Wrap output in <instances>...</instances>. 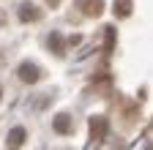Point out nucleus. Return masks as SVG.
Returning <instances> with one entry per match:
<instances>
[{
	"mask_svg": "<svg viewBox=\"0 0 153 150\" xmlns=\"http://www.w3.org/2000/svg\"><path fill=\"white\" fill-rule=\"evenodd\" d=\"M88 126H90V145H101L104 137H107V117L93 115V117L88 120Z\"/></svg>",
	"mask_w": 153,
	"mask_h": 150,
	"instance_id": "1",
	"label": "nucleus"
},
{
	"mask_svg": "<svg viewBox=\"0 0 153 150\" xmlns=\"http://www.w3.org/2000/svg\"><path fill=\"white\" fill-rule=\"evenodd\" d=\"M16 77L22 79V82H27V85H33V82L41 79V66H36V63L27 60V63H22V66L16 68Z\"/></svg>",
	"mask_w": 153,
	"mask_h": 150,
	"instance_id": "2",
	"label": "nucleus"
},
{
	"mask_svg": "<svg viewBox=\"0 0 153 150\" xmlns=\"http://www.w3.org/2000/svg\"><path fill=\"white\" fill-rule=\"evenodd\" d=\"M76 6H79V11L85 16H101L104 8H107L104 0H76Z\"/></svg>",
	"mask_w": 153,
	"mask_h": 150,
	"instance_id": "3",
	"label": "nucleus"
},
{
	"mask_svg": "<svg viewBox=\"0 0 153 150\" xmlns=\"http://www.w3.org/2000/svg\"><path fill=\"white\" fill-rule=\"evenodd\" d=\"M16 16H19V22H36L38 16H41V11H38V6H33V3H22L16 8Z\"/></svg>",
	"mask_w": 153,
	"mask_h": 150,
	"instance_id": "4",
	"label": "nucleus"
},
{
	"mask_svg": "<svg viewBox=\"0 0 153 150\" xmlns=\"http://www.w3.org/2000/svg\"><path fill=\"white\" fill-rule=\"evenodd\" d=\"M52 126H55V131H57V134H63V137L74 134V123H71V115H57Z\"/></svg>",
	"mask_w": 153,
	"mask_h": 150,
	"instance_id": "5",
	"label": "nucleus"
},
{
	"mask_svg": "<svg viewBox=\"0 0 153 150\" xmlns=\"http://www.w3.org/2000/svg\"><path fill=\"white\" fill-rule=\"evenodd\" d=\"M25 134H27V131H25L22 126L11 128V131H8V150H16L19 145H22V142H25Z\"/></svg>",
	"mask_w": 153,
	"mask_h": 150,
	"instance_id": "6",
	"label": "nucleus"
},
{
	"mask_svg": "<svg viewBox=\"0 0 153 150\" xmlns=\"http://www.w3.org/2000/svg\"><path fill=\"white\" fill-rule=\"evenodd\" d=\"M49 49H52V55H63L66 52V41H63L60 33H49Z\"/></svg>",
	"mask_w": 153,
	"mask_h": 150,
	"instance_id": "7",
	"label": "nucleus"
},
{
	"mask_svg": "<svg viewBox=\"0 0 153 150\" xmlns=\"http://www.w3.org/2000/svg\"><path fill=\"white\" fill-rule=\"evenodd\" d=\"M115 14L118 16H128L131 14V0H115Z\"/></svg>",
	"mask_w": 153,
	"mask_h": 150,
	"instance_id": "8",
	"label": "nucleus"
},
{
	"mask_svg": "<svg viewBox=\"0 0 153 150\" xmlns=\"http://www.w3.org/2000/svg\"><path fill=\"white\" fill-rule=\"evenodd\" d=\"M3 22H6V14H3V11H0V25H3Z\"/></svg>",
	"mask_w": 153,
	"mask_h": 150,
	"instance_id": "9",
	"label": "nucleus"
},
{
	"mask_svg": "<svg viewBox=\"0 0 153 150\" xmlns=\"http://www.w3.org/2000/svg\"><path fill=\"white\" fill-rule=\"evenodd\" d=\"M0 93H3V90H0Z\"/></svg>",
	"mask_w": 153,
	"mask_h": 150,
	"instance_id": "10",
	"label": "nucleus"
}]
</instances>
